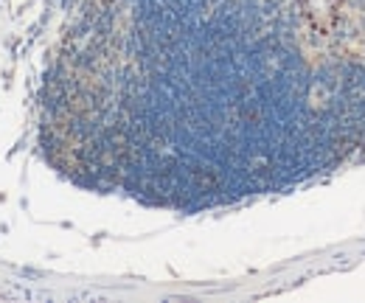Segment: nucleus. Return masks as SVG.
<instances>
[{
	"instance_id": "1",
	"label": "nucleus",
	"mask_w": 365,
	"mask_h": 303,
	"mask_svg": "<svg viewBox=\"0 0 365 303\" xmlns=\"http://www.w3.org/2000/svg\"><path fill=\"white\" fill-rule=\"evenodd\" d=\"M298 9L309 29L318 34H331L343 14V0H298Z\"/></svg>"
}]
</instances>
